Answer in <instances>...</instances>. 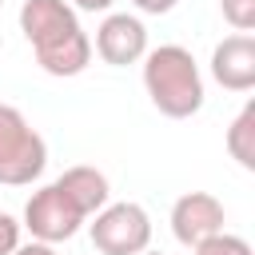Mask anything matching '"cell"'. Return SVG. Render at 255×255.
Wrapping results in <instances>:
<instances>
[{"mask_svg": "<svg viewBox=\"0 0 255 255\" xmlns=\"http://www.w3.org/2000/svg\"><path fill=\"white\" fill-rule=\"evenodd\" d=\"M20 32L48 76H80L92 64V40L68 0H24Z\"/></svg>", "mask_w": 255, "mask_h": 255, "instance_id": "cell-1", "label": "cell"}, {"mask_svg": "<svg viewBox=\"0 0 255 255\" xmlns=\"http://www.w3.org/2000/svg\"><path fill=\"white\" fill-rule=\"evenodd\" d=\"M88 231H92V247L100 255H139L151 243V215L131 199L104 203L92 215Z\"/></svg>", "mask_w": 255, "mask_h": 255, "instance_id": "cell-4", "label": "cell"}, {"mask_svg": "<svg viewBox=\"0 0 255 255\" xmlns=\"http://www.w3.org/2000/svg\"><path fill=\"white\" fill-rule=\"evenodd\" d=\"M143 88L167 120H187L203 108V76L183 44H159L143 56Z\"/></svg>", "mask_w": 255, "mask_h": 255, "instance_id": "cell-2", "label": "cell"}, {"mask_svg": "<svg viewBox=\"0 0 255 255\" xmlns=\"http://www.w3.org/2000/svg\"><path fill=\"white\" fill-rule=\"evenodd\" d=\"M211 76L227 92H251L255 88V40L243 32L219 40L211 52Z\"/></svg>", "mask_w": 255, "mask_h": 255, "instance_id": "cell-8", "label": "cell"}, {"mask_svg": "<svg viewBox=\"0 0 255 255\" xmlns=\"http://www.w3.org/2000/svg\"><path fill=\"white\" fill-rule=\"evenodd\" d=\"M227 155L239 167L255 171V100H247L243 112L231 120V128H227Z\"/></svg>", "mask_w": 255, "mask_h": 255, "instance_id": "cell-10", "label": "cell"}, {"mask_svg": "<svg viewBox=\"0 0 255 255\" xmlns=\"http://www.w3.org/2000/svg\"><path fill=\"white\" fill-rule=\"evenodd\" d=\"M56 187L64 191V199H68L84 219H92V215L108 203V195H112L108 175H104L100 167H88V163H76V167L60 171V175H56Z\"/></svg>", "mask_w": 255, "mask_h": 255, "instance_id": "cell-9", "label": "cell"}, {"mask_svg": "<svg viewBox=\"0 0 255 255\" xmlns=\"http://www.w3.org/2000/svg\"><path fill=\"white\" fill-rule=\"evenodd\" d=\"M72 8H80V12H108L116 0H68Z\"/></svg>", "mask_w": 255, "mask_h": 255, "instance_id": "cell-16", "label": "cell"}, {"mask_svg": "<svg viewBox=\"0 0 255 255\" xmlns=\"http://www.w3.org/2000/svg\"><path fill=\"white\" fill-rule=\"evenodd\" d=\"M223 231V203L211 191H187L171 207V235L183 247H199Z\"/></svg>", "mask_w": 255, "mask_h": 255, "instance_id": "cell-7", "label": "cell"}, {"mask_svg": "<svg viewBox=\"0 0 255 255\" xmlns=\"http://www.w3.org/2000/svg\"><path fill=\"white\" fill-rule=\"evenodd\" d=\"M96 56L112 68H128V64H139L147 56V28L139 16H128V12H108L104 24L96 28Z\"/></svg>", "mask_w": 255, "mask_h": 255, "instance_id": "cell-6", "label": "cell"}, {"mask_svg": "<svg viewBox=\"0 0 255 255\" xmlns=\"http://www.w3.org/2000/svg\"><path fill=\"white\" fill-rule=\"evenodd\" d=\"M219 8H223V20L235 28V32H251L255 28V0H219Z\"/></svg>", "mask_w": 255, "mask_h": 255, "instance_id": "cell-12", "label": "cell"}, {"mask_svg": "<svg viewBox=\"0 0 255 255\" xmlns=\"http://www.w3.org/2000/svg\"><path fill=\"white\" fill-rule=\"evenodd\" d=\"M139 255H163V251H139Z\"/></svg>", "mask_w": 255, "mask_h": 255, "instance_id": "cell-17", "label": "cell"}, {"mask_svg": "<svg viewBox=\"0 0 255 255\" xmlns=\"http://www.w3.org/2000/svg\"><path fill=\"white\" fill-rule=\"evenodd\" d=\"M12 255H56V247H52V243H40V239H32V243H20Z\"/></svg>", "mask_w": 255, "mask_h": 255, "instance_id": "cell-15", "label": "cell"}, {"mask_svg": "<svg viewBox=\"0 0 255 255\" xmlns=\"http://www.w3.org/2000/svg\"><path fill=\"white\" fill-rule=\"evenodd\" d=\"M0 8H4V0H0Z\"/></svg>", "mask_w": 255, "mask_h": 255, "instance_id": "cell-18", "label": "cell"}, {"mask_svg": "<svg viewBox=\"0 0 255 255\" xmlns=\"http://www.w3.org/2000/svg\"><path fill=\"white\" fill-rule=\"evenodd\" d=\"M191 255H251V243H247L243 235H227V231H219V235H211L207 243L191 247Z\"/></svg>", "mask_w": 255, "mask_h": 255, "instance_id": "cell-11", "label": "cell"}, {"mask_svg": "<svg viewBox=\"0 0 255 255\" xmlns=\"http://www.w3.org/2000/svg\"><path fill=\"white\" fill-rule=\"evenodd\" d=\"M48 167V143L12 104H0V183L28 187Z\"/></svg>", "mask_w": 255, "mask_h": 255, "instance_id": "cell-3", "label": "cell"}, {"mask_svg": "<svg viewBox=\"0 0 255 255\" xmlns=\"http://www.w3.org/2000/svg\"><path fill=\"white\" fill-rule=\"evenodd\" d=\"M80 223H84V215L64 199V191H60L56 183H48V187L32 191V199L24 203V223H20V227H28L32 239L56 247V243L72 239V235L80 231Z\"/></svg>", "mask_w": 255, "mask_h": 255, "instance_id": "cell-5", "label": "cell"}, {"mask_svg": "<svg viewBox=\"0 0 255 255\" xmlns=\"http://www.w3.org/2000/svg\"><path fill=\"white\" fill-rule=\"evenodd\" d=\"M20 219L16 215H8V211H0V255H12L16 247H20Z\"/></svg>", "mask_w": 255, "mask_h": 255, "instance_id": "cell-13", "label": "cell"}, {"mask_svg": "<svg viewBox=\"0 0 255 255\" xmlns=\"http://www.w3.org/2000/svg\"><path fill=\"white\" fill-rule=\"evenodd\" d=\"M139 12H147V16H163V12H171L179 0H131Z\"/></svg>", "mask_w": 255, "mask_h": 255, "instance_id": "cell-14", "label": "cell"}]
</instances>
